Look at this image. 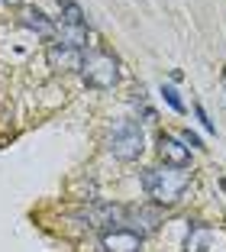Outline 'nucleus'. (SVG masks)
<instances>
[{
    "label": "nucleus",
    "mask_w": 226,
    "mask_h": 252,
    "mask_svg": "<svg viewBox=\"0 0 226 252\" xmlns=\"http://www.w3.org/2000/svg\"><path fill=\"white\" fill-rule=\"evenodd\" d=\"M191 188V171L184 168H171V165H161V168H146L142 171V191L161 204V207H171L188 194Z\"/></svg>",
    "instance_id": "f257e3e1"
},
{
    "label": "nucleus",
    "mask_w": 226,
    "mask_h": 252,
    "mask_svg": "<svg viewBox=\"0 0 226 252\" xmlns=\"http://www.w3.org/2000/svg\"><path fill=\"white\" fill-rule=\"evenodd\" d=\"M107 149L120 162H136L146 149V136L136 120H113L107 129Z\"/></svg>",
    "instance_id": "f03ea898"
},
{
    "label": "nucleus",
    "mask_w": 226,
    "mask_h": 252,
    "mask_svg": "<svg viewBox=\"0 0 226 252\" xmlns=\"http://www.w3.org/2000/svg\"><path fill=\"white\" fill-rule=\"evenodd\" d=\"M81 74H84V84L94 91H110L120 81V62L110 52H91L84 55V65H81Z\"/></svg>",
    "instance_id": "7ed1b4c3"
},
{
    "label": "nucleus",
    "mask_w": 226,
    "mask_h": 252,
    "mask_svg": "<svg viewBox=\"0 0 226 252\" xmlns=\"http://www.w3.org/2000/svg\"><path fill=\"white\" fill-rule=\"evenodd\" d=\"M184 252H226V230L194 223L188 233V243H184Z\"/></svg>",
    "instance_id": "20e7f679"
},
{
    "label": "nucleus",
    "mask_w": 226,
    "mask_h": 252,
    "mask_svg": "<svg viewBox=\"0 0 226 252\" xmlns=\"http://www.w3.org/2000/svg\"><path fill=\"white\" fill-rule=\"evenodd\" d=\"M78 217L88 223V226L113 230L117 223H126V207H117V204H91V207L78 210Z\"/></svg>",
    "instance_id": "39448f33"
},
{
    "label": "nucleus",
    "mask_w": 226,
    "mask_h": 252,
    "mask_svg": "<svg viewBox=\"0 0 226 252\" xmlns=\"http://www.w3.org/2000/svg\"><path fill=\"white\" fill-rule=\"evenodd\" d=\"M49 65L55 71H81L84 49H78L71 42H49Z\"/></svg>",
    "instance_id": "423d86ee"
},
{
    "label": "nucleus",
    "mask_w": 226,
    "mask_h": 252,
    "mask_svg": "<svg viewBox=\"0 0 226 252\" xmlns=\"http://www.w3.org/2000/svg\"><path fill=\"white\" fill-rule=\"evenodd\" d=\"M103 252H139L142 249V233L129 230V226H113L100 236Z\"/></svg>",
    "instance_id": "0eeeda50"
},
{
    "label": "nucleus",
    "mask_w": 226,
    "mask_h": 252,
    "mask_svg": "<svg viewBox=\"0 0 226 252\" xmlns=\"http://www.w3.org/2000/svg\"><path fill=\"white\" fill-rule=\"evenodd\" d=\"M159 156H161V162L171 165V168H188V162H191V149L184 146L178 136L159 133Z\"/></svg>",
    "instance_id": "6e6552de"
},
{
    "label": "nucleus",
    "mask_w": 226,
    "mask_h": 252,
    "mask_svg": "<svg viewBox=\"0 0 226 252\" xmlns=\"http://www.w3.org/2000/svg\"><path fill=\"white\" fill-rule=\"evenodd\" d=\"M20 23L26 26V30H32L36 36H42V39H55V32H59V23L55 20H49V16L42 13V10H23V16H20Z\"/></svg>",
    "instance_id": "1a4fd4ad"
},
{
    "label": "nucleus",
    "mask_w": 226,
    "mask_h": 252,
    "mask_svg": "<svg viewBox=\"0 0 226 252\" xmlns=\"http://www.w3.org/2000/svg\"><path fill=\"white\" fill-rule=\"evenodd\" d=\"M59 7L65 10L62 23H68V26H84V13H81V7L74 3V0H59Z\"/></svg>",
    "instance_id": "9d476101"
},
{
    "label": "nucleus",
    "mask_w": 226,
    "mask_h": 252,
    "mask_svg": "<svg viewBox=\"0 0 226 252\" xmlns=\"http://www.w3.org/2000/svg\"><path fill=\"white\" fill-rule=\"evenodd\" d=\"M161 97L168 100V107H171L175 113H184V104H181V97H178L175 84H161Z\"/></svg>",
    "instance_id": "9b49d317"
},
{
    "label": "nucleus",
    "mask_w": 226,
    "mask_h": 252,
    "mask_svg": "<svg viewBox=\"0 0 226 252\" xmlns=\"http://www.w3.org/2000/svg\"><path fill=\"white\" fill-rule=\"evenodd\" d=\"M194 113H197V120H200V126H204L207 133H217V126H213V120L207 117V110H204L200 104H194Z\"/></svg>",
    "instance_id": "f8f14e48"
},
{
    "label": "nucleus",
    "mask_w": 226,
    "mask_h": 252,
    "mask_svg": "<svg viewBox=\"0 0 226 252\" xmlns=\"http://www.w3.org/2000/svg\"><path fill=\"white\" fill-rule=\"evenodd\" d=\"M181 142H184V146H191V149H204V142H200V136H197V133H191V129H188V133L181 136Z\"/></svg>",
    "instance_id": "ddd939ff"
},
{
    "label": "nucleus",
    "mask_w": 226,
    "mask_h": 252,
    "mask_svg": "<svg viewBox=\"0 0 226 252\" xmlns=\"http://www.w3.org/2000/svg\"><path fill=\"white\" fill-rule=\"evenodd\" d=\"M3 3H10V7H16V3H23V0H3Z\"/></svg>",
    "instance_id": "4468645a"
},
{
    "label": "nucleus",
    "mask_w": 226,
    "mask_h": 252,
    "mask_svg": "<svg viewBox=\"0 0 226 252\" xmlns=\"http://www.w3.org/2000/svg\"><path fill=\"white\" fill-rule=\"evenodd\" d=\"M220 188H223V191H226V178H220Z\"/></svg>",
    "instance_id": "2eb2a0df"
},
{
    "label": "nucleus",
    "mask_w": 226,
    "mask_h": 252,
    "mask_svg": "<svg viewBox=\"0 0 226 252\" xmlns=\"http://www.w3.org/2000/svg\"><path fill=\"white\" fill-rule=\"evenodd\" d=\"M220 78H223V84H226V68H223V71H220Z\"/></svg>",
    "instance_id": "dca6fc26"
}]
</instances>
